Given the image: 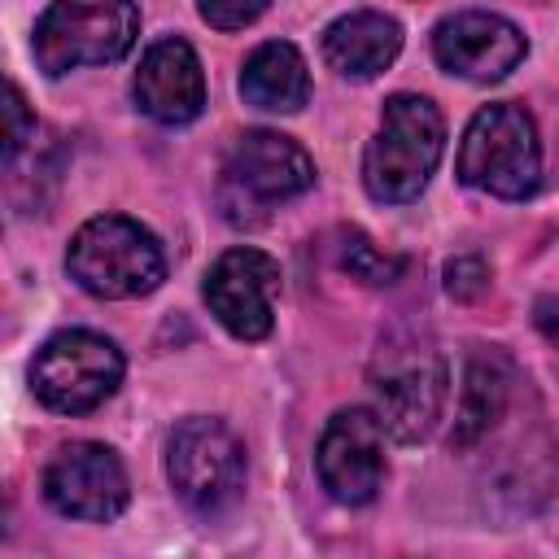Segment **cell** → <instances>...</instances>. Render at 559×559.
Instances as JSON below:
<instances>
[{"label":"cell","mask_w":559,"mask_h":559,"mask_svg":"<svg viewBox=\"0 0 559 559\" xmlns=\"http://www.w3.org/2000/svg\"><path fill=\"white\" fill-rule=\"evenodd\" d=\"M459 179L502 201L533 197L542 179V144L533 114L511 100L476 109L459 144Z\"/></svg>","instance_id":"3957f363"},{"label":"cell","mask_w":559,"mask_h":559,"mask_svg":"<svg viewBox=\"0 0 559 559\" xmlns=\"http://www.w3.org/2000/svg\"><path fill=\"white\" fill-rule=\"evenodd\" d=\"M166 476L183 507H192L197 515H214L245 489V445L223 419L192 415L170 432Z\"/></svg>","instance_id":"8992f818"},{"label":"cell","mask_w":559,"mask_h":559,"mask_svg":"<svg viewBox=\"0 0 559 559\" xmlns=\"http://www.w3.org/2000/svg\"><path fill=\"white\" fill-rule=\"evenodd\" d=\"M533 319H537L542 336H546L550 345H559V293H555V297H542V301L533 306Z\"/></svg>","instance_id":"44dd1931"},{"label":"cell","mask_w":559,"mask_h":559,"mask_svg":"<svg viewBox=\"0 0 559 559\" xmlns=\"http://www.w3.org/2000/svg\"><path fill=\"white\" fill-rule=\"evenodd\" d=\"M31 140H35V118H31V109H26L22 92H17V83H9V87H4V166H13L17 153H22Z\"/></svg>","instance_id":"ac0fdd59"},{"label":"cell","mask_w":559,"mask_h":559,"mask_svg":"<svg viewBox=\"0 0 559 559\" xmlns=\"http://www.w3.org/2000/svg\"><path fill=\"white\" fill-rule=\"evenodd\" d=\"M271 0H197V13L214 26V31H245L249 22H258L266 13Z\"/></svg>","instance_id":"d6986e66"},{"label":"cell","mask_w":559,"mask_h":559,"mask_svg":"<svg viewBox=\"0 0 559 559\" xmlns=\"http://www.w3.org/2000/svg\"><path fill=\"white\" fill-rule=\"evenodd\" d=\"M205 306L236 341H262L275 328V297H280V262L253 245H236L218 253L205 271Z\"/></svg>","instance_id":"9c48e42d"},{"label":"cell","mask_w":559,"mask_h":559,"mask_svg":"<svg viewBox=\"0 0 559 559\" xmlns=\"http://www.w3.org/2000/svg\"><path fill=\"white\" fill-rule=\"evenodd\" d=\"M131 498L122 459L100 441H70L44 467V502L70 520H114Z\"/></svg>","instance_id":"30bf717a"},{"label":"cell","mask_w":559,"mask_h":559,"mask_svg":"<svg viewBox=\"0 0 559 559\" xmlns=\"http://www.w3.org/2000/svg\"><path fill=\"white\" fill-rule=\"evenodd\" d=\"M371 393L393 441H424L445 406V362L432 345L389 341L371 367Z\"/></svg>","instance_id":"52a82bcc"},{"label":"cell","mask_w":559,"mask_h":559,"mask_svg":"<svg viewBox=\"0 0 559 559\" xmlns=\"http://www.w3.org/2000/svg\"><path fill=\"white\" fill-rule=\"evenodd\" d=\"M135 105L166 127H183L205 109V70L188 39H157L135 70Z\"/></svg>","instance_id":"4fadbf2b"},{"label":"cell","mask_w":559,"mask_h":559,"mask_svg":"<svg viewBox=\"0 0 559 559\" xmlns=\"http://www.w3.org/2000/svg\"><path fill=\"white\" fill-rule=\"evenodd\" d=\"M122 371H127L122 349L109 336L70 328L39 345L31 362V389L57 415H87L114 397Z\"/></svg>","instance_id":"5b68a950"},{"label":"cell","mask_w":559,"mask_h":559,"mask_svg":"<svg viewBox=\"0 0 559 559\" xmlns=\"http://www.w3.org/2000/svg\"><path fill=\"white\" fill-rule=\"evenodd\" d=\"M402 52V22L376 9H354L323 31V61L345 79H376Z\"/></svg>","instance_id":"5bb4252c"},{"label":"cell","mask_w":559,"mask_h":559,"mask_svg":"<svg viewBox=\"0 0 559 559\" xmlns=\"http://www.w3.org/2000/svg\"><path fill=\"white\" fill-rule=\"evenodd\" d=\"M314 183L310 153L280 131H245L223 162V210L231 223H249L245 210H271L301 197Z\"/></svg>","instance_id":"ba28073f"},{"label":"cell","mask_w":559,"mask_h":559,"mask_svg":"<svg viewBox=\"0 0 559 559\" xmlns=\"http://www.w3.org/2000/svg\"><path fill=\"white\" fill-rule=\"evenodd\" d=\"M140 35L135 0H52L35 22V61L44 74H70L79 66H109L131 52Z\"/></svg>","instance_id":"277c9868"},{"label":"cell","mask_w":559,"mask_h":559,"mask_svg":"<svg viewBox=\"0 0 559 559\" xmlns=\"http://www.w3.org/2000/svg\"><path fill=\"white\" fill-rule=\"evenodd\" d=\"M74 284L100 301H131L166 280V253L148 227L127 214L87 218L66 253Z\"/></svg>","instance_id":"7a4b0ae2"},{"label":"cell","mask_w":559,"mask_h":559,"mask_svg":"<svg viewBox=\"0 0 559 559\" xmlns=\"http://www.w3.org/2000/svg\"><path fill=\"white\" fill-rule=\"evenodd\" d=\"M507 406V371L493 358H472L467 376H463V393H459V411H454V432L450 445H476Z\"/></svg>","instance_id":"2e32d148"},{"label":"cell","mask_w":559,"mask_h":559,"mask_svg":"<svg viewBox=\"0 0 559 559\" xmlns=\"http://www.w3.org/2000/svg\"><path fill=\"white\" fill-rule=\"evenodd\" d=\"M528 52V39L515 22L485 9H463L437 22L432 31V57L441 70L467 79V83H498L507 79Z\"/></svg>","instance_id":"7c38bea8"},{"label":"cell","mask_w":559,"mask_h":559,"mask_svg":"<svg viewBox=\"0 0 559 559\" xmlns=\"http://www.w3.org/2000/svg\"><path fill=\"white\" fill-rule=\"evenodd\" d=\"M319 480L341 507H367L384 485V424L367 406L336 411L323 424L319 450Z\"/></svg>","instance_id":"8fae6325"},{"label":"cell","mask_w":559,"mask_h":559,"mask_svg":"<svg viewBox=\"0 0 559 559\" xmlns=\"http://www.w3.org/2000/svg\"><path fill=\"white\" fill-rule=\"evenodd\" d=\"M441 148H445L441 109L428 96L397 92L384 100L380 127L362 153V188L371 192V201L406 205L428 188Z\"/></svg>","instance_id":"6da1fadb"},{"label":"cell","mask_w":559,"mask_h":559,"mask_svg":"<svg viewBox=\"0 0 559 559\" xmlns=\"http://www.w3.org/2000/svg\"><path fill=\"white\" fill-rule=\"evenodd\" d=\"M485 284H489V266H485V258L463 253V258H450V262H445V293H450V297L472 301V297L485 293Z\"/></svg>","instance_id":"ffe728a7"},{"label":"cell","mask_w":559,"mask_h":559,"mask_svg":"<svg viewBox=\"0 0 559 559\" xmlns=\"http://www.w3.org/2000/svg\"><path fill=\"white\" fill-rule=\"evenodd\" d=\"M240 96L266 114H297L310 100V70L306 57L288 39H266L245 57Z\"/></svg>","instance_id":"9a60e30c"},{"label":"cell","mask_w":559,"mask_h":559,"mask_svg":"<svg viewBox=\"0 0 559 559\" xmlns=\"http://www.w3.org/2000/svg\"><path fill=\"white\" fill-rule=\"evenodd\" d=\"M341 266H345L354 280H362V284H393V280L402 275V258L380 253L362 231H349V236L341 240Z\"/></svg>","instance_id":"e0dca14e"}]
</instances>
